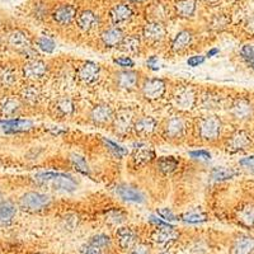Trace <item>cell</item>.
Returning a JSON list of instances; mask_svg holds the SVG:
<instances>
[{
    "mask_svg": "<svg viewBox=\"0 0 254 254\" xmlns=\"http://www.w3.org/2000/svg\"><path fill=\"white\" fill-rule=\"evenodd\" d=\"M35 182L40 186L56 190L72 192V190H76L75 179L72 178L71 176L63 173H54V172L38 173L35 176Z\"/></svg>",
    "mask_w": 254,
    "mask_h": 254,
    "instance_id": "6da1fadb",
    "label": "cell"
},
{
    "mask_svg": "<svg viewBox=\"0 0 254 254\" xmlns=\"http://www.w3.org/2000/svg\"><path fill=\"white\" fill-rule=\"evenodd\" d=\"M50 203H51L50 196L40 193V192H27L19 198L20 208L28 212H37V211L44 210L49 207Z\"/></svg>",
    "mask_w": 254,
    "mask_h": 254,
    "instance_id": "7a4b0ae2",
    "label": "cell"
},
{
    "mask_svg": "<svg viewBox=\"0 0 254 254\" xmlns=\"http://www.w3.org/2000/svg\"><path fill=\"white\" fill-rule=\"evenodd\" d=\"M221 120L217 116H206L198 122V133L201 139L206 141H214L221 132Z\"/></svg>",
    "mask_w": 254,
    "mask_h": 254,
    "instance_id": "3957f363",
    "label": "cell"
},
{
    "mask_svg": "<svg viewBox=\"0 0 254 254\" xmlns=\"http://www.w3.org/2000/svg\"><path fill=\"white\" fill-rule=\"evenodd\" d=\"M173 103L181 111H190L197 103V94L190 85L178 87L173 93Z\"/></svg>",
    "mask_w": 254,
    "mask_h": 254,
    "instance_id": "277c9868",
    "label": "cell"
},
{
    "mask_svg": "<svg viewBox=\"0 0 254 254\" xmlns=\"http://www.w3.org/2000/svg\"><path fill=\"white\" fill-rule=\"evenodd\" d=\"M8 44L12 49L20 52V54L31 56L36 55V52L32 49L31 38H29V36L27 35V33H24L23 31H19V29L13 31L8 37Z\"/></svg>",
    "mask_w": 254,
    "mask_h": 254,
    "instance_id": "5b68a950",
    "label": "cell"
},
{
    "mask_svg": "<svg viewBox=\"0 0 254 254\" xmlns=\"http://www.w3.org/2000/svg\"><path fill=\"white\" fill-rule=\"evenodd\" d=\"M165 90H167V84L163 79H149L144 83L142 85V95L144 98L147 101H158L165 94Z\"/></svg>",
    "mask_w": 254,
    "mask_h": 254,
    "instance_id": "8992f818",
    "label": "cell"
},
{
    "mask_svg": "<svg viewBox=\"0 0 254 254\" xmlns=\"http://www.w3.org/2000/svg\"><path fill=\"white\" fill-rule=\"evenodd\" d=\"M47 72V65L45 61L38 59H31L23 66V75L28 80H40Z\"/></svg>",
    "mask_w": 254,
    "mask_h": 254,
    "instance_id": "52a82bcc",
    "label": "cell"
},
{
    "mask_svg": "<svg viewBox=\"0 0 254 254\" xmlns=\"http://www.w3.org/2000/svg\"><path fill=\"white\" fill-rule=\"evenodd\" d=\"M178 231L176 230L174 226L169 225V224H164V225L156 226L151 238H153L154 242L156 244H159V246H167L169 243L178 239Z\"/></svg>",
    "mask_w": 254,
    "mask_h": 254,
    "instance_id": "ba28073f",
    "label": "cell"
},
{
    "mask_svg": "<svg viewBox=\"0 0 254 254\" xmlns=\"http://www.w3.org/2000/svg\"><path fill=\"white\" fill-rule=\"evenodd\" d=\"M113 127L115 131L119 133H126L133 126V113L131 110L122 108L116 113L113 117Z\"/></svg>",
    "mask_w": 254,
    "mask_h": 254,
    "instance_id": "9c48e42d",
    "label": "cell"
},
{
    "mask_svg": "<svg viewBox=\"0 0 254 254\" xmlns=\"http://www.w3.org/2000/svg\"><path fill=\"white\" fill-rule=\"evenodd\" d=\"M142 36L147 42H160L167 36V29L163 26L162 22L153 20L149 22L142 29Z\"/></svg>",
    "mask_w": 254,
    "mask_h": 254,
    "instance_id": "30bf717a",
    "label": "cell"
},
{
    "mask_svg": "<svg viewBox=\"0 0 254 254\" xmlns=\"http://www.w3.org/2000/svg\"><path fill=\"white\" fill-rule=\"evenodd\" d=\"M230 115L235 120L244 121V120L251 119L253 115V106L251 102L246 98H237L230 107Z\"/></svg>",
    "mask_w": 254,
    "mask_h": 254,
    "instance_id": "8fae6325",
    "label": "cell"
},
{
    "mask_svg": "<svg viewBox=\"0 0 254 254\" xmlns=\"http://www.w3.org/2000/svg\"><path fill=\"white\" fill-rule=\"evenodd\" d=\"M32 127H33V124L28 120L10 119L0 121V128L6 133L24 132V131L31 130Z\"/></svg>",
    "mask_w": 254,
    "mask_h": 254,
    "instance_id": "7c38bea8",
    "label": "cell"
},
{
    "mask_svg": "<svg viewBox=\"0 0 254 254\" xmlns=\"http://www.w3.org/2000/svg\"><path fill=\"white\" fill-rule=\"evenodd\" d=\"M99 74H101V67L98 64L92 63V61L84 63L78 70L79 79L84 84H93L99 78Z\"/></svg>",
    "mask_w": 254,
    "mask_h": 254,
    "instance_id": "4fadbf2b",
    "label": "cell"
},
{
    "mask_svg": "<svg viewBox=\"0 0 254 254\" xmlns=\"http://www.w3.org/2000/svg\"><path fill=\"white\" fill-rule=\"evenodd\" d=\"M187 125L182 117L174 116L172 119L168 120L167 125H165V135L169 139H179L182 137L186 132Z\"/></svg>",
    "mask_w": 254,
    "mask_h": 254,
    "instance_id": "5bb4252c",
    "label": "cell"
},
{
    "mask_svg": "<svg viewBox=\"0 0 254 254\" xmlns=\"http://www.w3.org/2000/svg\"><path fill=\"white\" fill-rule=\"evenodd\" d=\"M116 193L119 194L124 201H128V202H135V203H142L145 202V196L142 194L141 190L137 188L132 187L128 185H121L116 188Z\"/></svg>",
    "mask_w": 254,
    "mask_h": 254,
    "instance_id": "9a60e30c",
    "label": "cell"
},
{
    "mask_svg": "<svg viewBox=\"0 0 254 254\" xmlns=\"http://www.w3.org/2000/svg\"><path fill=\"white\" fill-rule=\"evenodd\" d=\"M252 145L251 137L246 131H237L235 133L231 135V137L228 141V149L233 153L235 151H242L248 149Z\"/></svg>",
    "mask_w": 254,
    "mask_h": 254,
    "instance_id": "2e32d148",
    "label": "cell"
},
{
    "mask_svg": "<svg viewBox=\"0 0 254 254\" xmlns=\"http://www.w3.org/2000/svg\"><path fill=\"white\" fill-rule=\"evenodd\" d=\"M113 119V111L108 104H97L90 112V120L95 125H106Z\"/></svg>",
    "mask_w": 254,
    "mask_h": 254,
    "instance_id": "e0dca14e",
    "label": "cell"
},
{
    "mask_svg": "<svg viewBox=\"0 0 254 254\" xmlns=\"http://www.w3.org/2000/svg\"><path fill=\"white\" fill-rule=\"evenodd\" d=\"M132 9L127 4H117L111 10V20L115 26H121L132 18Z\"/></svg>",
    "mask_w": 254,
    "mask_h": 254,
    "instance_id": "ac0fdd59",
    "label": "cell"
},
{
    "mask_svg": "<svg viewBox=\"0 0 254 254\" xmlns=\"http://www.w3.org/2000/svg\"><path fill=\"white\" fill-rule=\"evenodd\" d=\"M119 244L122 251H131L136 246L137 234L130 228H119L116 231Z\"/></svg>",
    "mask_w": 254,
    "mask_h": 254,
    "instance_id": "d6986e66",
    "label": "cell"
},
{
    "mask_svg": "<svg viewBox=\"0 0 254 254\" xmlns=\"http://www.w3.org/2000/svg\"><path fill=\"white\" fill-rule=\"evenodd\" d=\"M116 83L120 89L131 90L139 83V74L132 70H125L117 74L116 76Z\"/></svg>",
    "mask_w": 254,
    "mask_h": 254,
    "instance_id": "ffe728a7",
    "label": "cell"
},
{
    "mask_svg": "<svg viewBox=\"0 0 254 254\" xmlns=\"http://www.w3.org/2000/svg\"><path fill=\"white\" fill-rule=\"evenodd\" d=\"M75 17L76 8L74 5H70V4L59 6V8H56L55 12L52 13V18L59 24H69Z\"/></svg>",
    "mask_w": 254,
    "mask_h": 254,
    "instance_id": "44dd1931",
    "label": "cell"
},
{
    "mask_svg": "<svg viewBox=\"0 0 254 254\" xmlns=\"http://www.w3.org/2000/svg\"><path fill=\"white\" fill-rule=\"evenodd\" d=\"M132 158L136 165H142L146 164V163H150L155 158V153L147 145L137 144L135 145V149H133Z\"/></svg>",
    "mask_w": 254,
    "mask_h": 254,
    "instance_id": "7402d4cb",
    "label": "cell"
},
{
    "mask_svg": "<svg viewBox=\"0 0 254 254\" xmlns=\"http://www.w3.org/2000/svg\"><path fill=\"white\" fill-rule=\"evenodd\" d=\"M124 37V32L120 28H117V27H112V28L106 29L101 36L102 42L104 44V46L107 47L119 46Z\"/></svg>",
    "mask_w": 254,
    "mask_h": 254,
    "instance_id": "603a6c76",
    "label": "cell"
},
{
    "mask_svg": "<svg viewBox=\"0 0 254 254\" xmlns=\"http://www.w3.org/2000/svg\"><path fill=\"white\" fill-rule=\"evenodd\" d=\"M76 18V24L84 32H88L94 28L98 23V18L92 10H83Z\"/></svg>",
    "mask_w": 254,
    "mask_h": 254,
    "instance_id": "cb8c5ba5",
    "label": "cell"
},
{
    "mask_svg": "<svg viewBox=\"0 0 254 254\" xmlns=\"http://www.w3.org/2000/svg\"><path fill=\"white\" fill-rule=\"evenodd\" d=\"M234 254H253L254 252V239L247 235L238 238L234 244Z\"/></svg>",
    "mask_w": 254,
    "mask_h": 254,
    "instance_id": "d4e9b609",
    "label": "cell"
},
{
    "mask_svg": "<svg viewBox=\"0 0 254 254\" xmlns=\"http://www.w3.org/2000/svg\"><path fill=\"white\" fill-rule=\"evenodd\" d=\"M133 128H135L136 132L147 135V133H151L156 128V121L150 116H145V117H141L133 124Z\"/></svg>",
    "mask_w": 254,
    "mask_h": 254,
    "instance_id": "484cf974",
    "label": "cell"
},
{
    "mask_svg": "<svg viewBox=\"0 0 254 254\" xmlns=\"http://www.w3.org/2000/svg\"><path fill=\"white\" fill-rule=\"evenodd\" d=\"M192 32L188 31V29H185V31H181L178 35L174 37L173 42H172V49L173 51H182L186 47H188L192 42Z\"/></svg>",
    "mask_w": 254,
    "mask_h": 254,
    "instance_id": "4316f807",
    "label": "cell"
},
{
    "mask_svg": "<svg viewBox=\"0 0 254 254\" xmlns=\"http://www.w3.org/2000/svg\"><path fill=\"white\" fill-rule=\"evenodd\" d=\"M20 101L15 97H5L0 103V111L4 116H13L20 110Z\"/></svg>",
    "mask_w": 254,
    "mask_h": 254,
    "instance_id": "83f0119b",
    "label": "cell"
},
{
    "mask_svg": "<svg viewBox=\"0 0 254 254\" xmlns=\"http://www.w3.org/2000/svg\"><path fill=\"white\" fill-rule=\"evenodd\" d=\"M17 214V207L12 201L0 202V224H8Z\"/></svg>",
    "mask_w": 254,
    "mask_h": 254,
    "instance_id": "f1b7e54d",
    "label": "cell"
},
{
    "mask_svg": "<svg viewBox=\"0 0 254 254\" xmlns=\"http://www.w3.org/2000/svg\"><path fill=\"white\" fill-rule=\"evenodd\" d=\"M176 10L179 17H192L196 12V1L194 0H178L176 4Z\"/></svg>",
    "mask_w": 254,
    "mask_h": 254,
    "instance_id": "f546056e",
    "label": "cell"
},
{
    "mask_svg": "<svg viewBox=\"0 0 254 254\" xmlns=\"http://www.w3.org/2000/svg\"><path fill=\"white\" fill-rule=\"evenodd\" d=\"M120 49L128 55H135L140 50V40L135 36H126L122 38L121 44L119 45Z\"/></svg>",
    "mask_w": 254,
    "mask_h": 254,
    "instance_id": "4dcf8cb0",
    "label": "cell"
},
{
    "mask_svg": "<svg viewBox=\"0 0 254 254\" xmlns=\"http://www.w3.org/2000/svg\"><path fill=\"white\" fill-rule=\"evenodd\" d=\"M179 165V160L174 156H162L158 159V168L163 174H171Z\"/></svg>",
    "mask_w": 254,
    "mask_h": 254,
    "instance_id": "1f68e13d",
    "label": "cell"
},
{
    "mask_svg": "<svg viewBox=\"0 0 254 254\" xmlns=\"http://www.w3.org/2000/svg\"><path fill=\"white\" fill-rule=\"evenodd\" d=\"M55 110L61 117H67L75 112V103L70 98H61L56 102Z\"/></svg>",
    "mask_w": 254,
    "mask_h": 254,
    "instance_id": "d6a6232c",
    "label": "cell"
},
{
    "mask_svg": "<svg viewBox=\"0 0 254 254\" xmlns=\"http://www.w3.org/2000/svg\"><path fill=\"white\" fill-rule=\"evenodd\" d=\"M238 221L247 228L254 226V206L247 205L238 212Z\"/></svg>",
    "mask_w": 254,
    "mask_h": 254,
    "instance_id": "836d02e7",
    "label": "cell"
},
{
    "mask_svg": "<svg viewBox=\"0 0 254 254\" xmlns=\"http://www.w3.org/2000/svg\"><path fill=\"white\" fill-rule=\"evenodd\" d=\"M181 220L188 222V224H199V222H205L207 220V215L202 210L197 208V210H190L188 212H185L181 216Z\"/></svg>",
    "mask_w": 254,
    "mask_h": 254,
    "instance_id": "e575fe53",
    "label": "cell"
},
{
    "mask_svg": "<svg viewBox=\"0 0 254 254\" xmlns=\"http://www.w3.org/2000/svg\"><path fill=\"white\" fill-rule=\"evenodd\" d=\"M237 174V171H234L233 168L219 167L212 169V172H211V178L215 179V181H228V179L234 178Z\"/></svg>",
    "mask_w": 254,
    "mask_h": 254,
    "instance_id": "d590c367",
    "label": "cell"
},
{
    "mask_svg": "<svg viewBox=\"0 0 254 254\" xmlns=\"http://www.w3.org/2000/svg\"><path fill=\"white\" fill-rule=\"evenodd\" d=\"M41 97V93L38 90V88H36L35 85H29V87L24 88L22 90V98L24 99V102H27L28 104H36L38 102Z\"/></svg>",
    "mask_w": 254,
    "mask_h": 254,
    "instance_id": "8d00e7d4",
    "label": "cell"
},
{
    "mask_svg": "<svg viewBox=\"0 0 254 254\" xmlns=\"http://www.w3.org/2000/svg\"><path fill=\"white\" fill-rule=\"evenodd\" d=\"M17 81V74L14 70L9 67H3L0 69V84L4 87H10Z\"/></svg>",
    "mask_w": 254,
    "mask_h": 254,
    "instance_id": "74e56055",
    "label": "cell"
},
{
    "mask_svg": "<svg viewBox=\"0 0 254 254\" xmlns=\"http://www.w3.org/2000/svg\"><path fill=\"white\" fill-rule=\"evenodd\" d=\"M36 45H37V47L41 51L46 52V54L54 52L56 47L55 41L52 40L51 37H49V36H41V37H38L37 41H36Z\"/></svg>",
    "mask_w": 254,
    "mask_h": 254,
    "instance_id": "f35d334b",
    "label": "cell"
},
{
    "mask_svg": "<svg viewBox=\"0 0 254 254\" xmlns=\"http://www.w3.org/2000/svg\"><path fill=\"white\" fill-rule=\"evenodd\" d=\"M71 163L72 165L75 167L76 171L80 172L81 174H85V176H89L90 174V169H89V165H88L87 160L80 155H71Z\"/></svg>",
    "mask_w": 254,
    "mask_h": 254,
    "instance_id": "ab89813d",
    "label": "cell"
},
{
    "mask_svg": "<svg viewBox=\"0 0 254 254\" xmlns=\"http://www.w3.org/2000/svg\"><path fill=\"white\" fill-rule=\"evenodd\" d=\"M88 244L97 247V248L104 249V248H107V247H110L111 239H110V237H107V235L98 234V235H94L93 238H90V240L88 242Z\"/></svg>",
    "mask_w": 254,
    "mask_h": 254,
    "instance_id": "60d3db41",
    "label": "cell"
},
{
    "mask_svg": "<svg viewBox=\"0 0 254 254\" xmlns=\"http://www.w3.org/2000/svg\"><path fill=\"white\" fill-rule=\"evenodd\" d=\"M220 104V97L212 94H205L202 97V106L203 108L207 110H212V108H217Z\"/></svg>",
    "mask_w": 254,
    "mask_h": 254,
    "instance_id": "b9f144b4",
    "label": "cell"
},
{
    "mask_svg": "<svg viewBox=\"0 0 254 254\" xmlns=\"http://www.w3.org/2000/svg\"><path fill=\"white\" fill-rule=\"evenodd\" d=\"M240 55L248 64L253 65L254 63V47L252 45H244L240 50Z\"/></svg>",
    "mask_w": 254,
    "mask_h": 254,
    "instance_id": "7bdbcfd3",
    "label": "cell"
},
{
    "mask_svg": "<svg viewBox=\"0 0 254 254\" xmlns=\"http://www.w3.org/2000/svg\"><path fill=\"white\" fill-rule=\"evenodd\" d=\"M125 219H126L125 214L119 210H112L107 214V220L112 224H121L122 221H125Z\"/></svg>",
    "mask_w": 254,
    "mask_h": 254,
    "instance_id": "ee69618b",
    "label": "cell"
},
{
    "mask_svg": "<svg viewBox=\"0 0 254 254\" xmlns=\"http://www.w3.org/2000/svg\"><path fill=\"white\" fill-rule=\"evenodd\" d=\"M104 144L107 145V146L110 147V150L112 151V153L115 154V155H117V156H119V158H121V156H124L125 154L127 153V151L125 150L124 147H122V146H120V145H117V144H116V142L111 141V140L104 139Z\"/></svg>",
    "mask_w": 254,
    "mask_h": 254,
    "instance_id": "f6af8a7d",
    "label": "cell"
},
{
    "mask_svg": "<svg viewBox=\"0 0 254 254\" xmlns=\"http://www.w3.org/2000/svg\"><path fill=\"white\" fill-rule=\"evenodd\" d=\"M158 214L160 215V217L167 222H173V221H177V220H179L178 217H177L176 215L169 210V208H160V210H158Z\"/></svg>",
    "mask_w": 254,
    "mask_h": 254,
    "instance_id": "bcb514c9",
    "label": "cell"
},
{
    "mask_svg": "<svg viewBox=\"0 0 254 254\" xmlns=\"http://www.w3.org/2000/svg\"><path fill=\"white\" fill-rule=\"evenodd\" d=\"M190 156L193 159H199V160H210L211 159V154L206 150L190 151Z\"/></svg>",
    "mask_w": 254,
    "mask_h": 254,
    "instance_id": "7dc6e473",
    "label": "cell"
},
{
    "mask_svg": "<svg viewBox=\"0 0 254 254\" xmlns=\"http://www.w3.org/2000/svg\"><path fill=\"white\" fill-rule=\"evenodd\" d=\"M80 252L83 254H103V249L101 248H97L94 246H90V244H85L80 248Z\"/></svg>",
    "mask_w": 254,
    "mask_h": 254,
    "instance_id": "c3c4849f",
    "label": "cell"
},
{
    "mask_svg": "<svg viewBox=\"0 0 254 254\" xmlns=\"http://www.w3.org/2000/svg\"><path fill=\"white\" fill-rule=\"evenodd\" d=\"M205 59H206L205 56H202V55L190 56V58L187 60V64L190 65V66L196 67V66H199V65H202V64L205 63Z\"/></svg>",
    "mask_w": 254,
    "mask_h": 254,
    "instance_id": "681fc988",
    "label": "cell"
},
{
    "mask_svg": "<svg viewBox=\"0 0 254 254\" xmlns=\"http://www.w3.org/2000/svg\"><path fill=\"white\" fill-rule=\"evenodd\" d=\"M115 64L121 67H132L133 65H135L133 61L131 60L130 58H127V56H122V58L115 59Z\"/></svg>",
    "mask_w": 254,
    "mask_h": 254,
    "instance_id": "f907efd6",
    "label": "cell"
},
{
    "mask_svg": "<svg viewBox=\"0 0 254 254\" xmlns=\"http://www.w3.org/2000/svg\"><path fill=\"white\" fill-rule=\"evenodd\" d=\"M239 164L242 165L243 168L246 169H251V171H254V155L247 156V158L240 159Z\"/></svg>",
    "mask_w": 254,
    "mask_h": 254,
    "instance_id": "816d5d0a",
    "label": "cell"
},
{
    "mask_svg": "<svg viewBox=\"0 0 254 254\" xmlns=\"http://www.w3.org/2000/svg\"><path fill=\"white\" fill-rule=\"evenodd\" d=\"M128 254H150V251H149V247L145 244H137L131 249Z\"/></svg>",
    "mask_w": 254,
    "mask_h": 254,
    "instance_id": "f5cc1de1",
    "label": "cell"
},
{
    "mask_svg": "<svg viewBox=\"0 0 254 254\" xmlns=\"http://www.w3.org/2000/svg\"><path fill=\"white\" fill-rule=\"evenodd\" d=\"M146 65H147V67H149V69L154 70V71L159 70L158 56H150V58H149L146 60Z\"/></svg>",
    "mask_w": 254,
    "mask_h": 254,
    "instance_id": "db71d44e",
    "label": "cell"
},
{
    "mask_svg": "<svg viewBox=\"0 0 254 254\" xmlns=\"http://www.w3.org/2000/svg\"><path fill=\"white\" fill-rule=\"evenodd\" d=\"M222 19H224V17H222V15L215 18V19L212 20V27H214L215 29L224 28V27L226 26V23H228V20H224V22H222Z\"/></svg>",
    "mask_w": 254,
    "mask_h": 254,
    "instance_id": "11a10c76",
    "label": "cell"
},
{
    "mask_svg": "<svg viewBox=\"0 0 254 254\" xmlns=\"http://www.w3.org/2000/svg\"><path fill=\"white\" fill-rule=\"evenodd\" d=\"M216 54H219V49H212L207 52V58H214Z\"/></svg>",
    "mask_w": 254,
    "mask_h": 254,
    "instance_id": "9f6ffc18",
    "label": "cell"
},
{
    "mask_svg": "<svg viewBox=\"0 0 254 254\" xmlns=\"http://www.w3.org/2000/svg\"><path fill=\"white\" fill-rule=\"evenodd\" d=\"M202 1H205V3H208V4H212V3H216V1H219V0H202Z\"/></svg>",
    "mask_w": 254,
    "mask_h": 254,
    "instance_id": "6f0895ef",
    "label": "cell"
},
{
    "mask_svg": "<svg viewBox=\"0 0 254 254\" xmlns=\"http://www.w3.org/2000/svg\"><path fill=\"white\" fill-rule=\"evenodd\" d=\"M132 1H142V0H132Z\"/></svg>",
    "mask_w": 254,
    "mask_h": 254,
    "instance_id": "680465c9",
    "label": "cell"
},
{
    "mask_svg": "<svg viewBox=\"0 0 254 254\" xmlns=\"http://www.w3.org/2000/svg\"><path fill=\"white\" fill-rule=\"evenodd\" d=\"M252 27H253V28H254V20H253V23H252Z\"/></svg>",
    "mask_w": 254,
    "mask_h": 254,
    "instance_id": "91938a15",
    "label": "cell"
},
{
    "mask_svg": "<svg viewBox=\"0 0 254 254\" xmlns=\"http://www.w3.org/2000/svg\"><path fill=\"white\" fill-rule=\"evenodd\" d=\"M162 254H169V253H168V252H164V253H162Z\"/></svg>",
    "mask_w": 254,
    "mask_h": 254,
    "instance_id": "94428289",
    "label": "cell"
},
{
    "mask_svg": "<svg viewBox=\"0 0 254 254\" xmlns=\"http://www.w3.org/2000/svg\"><path fill=\"white\" fill-rule=\"evenodd\" d=\"M253 67H254V63H253Z\"/></svg>",
    "mask_w": 254,
    "mask_h": 254,
    "instance_id": "6125c7cd",
    "label": "cell"
},
{
    "mask_svg": "<svg viewBox=\"0 0 254 254\" xmlns=\"http://www.w3.org/2000/svg\"><path fill=\"white\" fill-rule=\"evenodd\" d=\"M37 254H41V253H37Z\"/></svg>",
    "mask_w": 254,
    "mask_h": 254,
    "instance_id": "be15d7a7",
    "label": "cell"
}]
</instances>
